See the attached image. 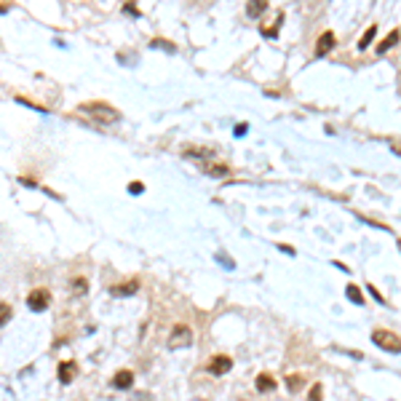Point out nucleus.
<instances>
[{
  "label": "nucleus",
  "mask_w": 401,
  "mask_h": 401,
  "mask_svg": "<svg viewBox=\"0 0 401 401\" xmlns=\"http://www.w3.org/2000/svg\"><path fill=\"white\" fill-rule=\"evenodd\" d=\"M81 110L91 118H99L102 123H115L121 113L113 107V104H104V102H89V104H81Z\"/></svg>",
  "instance_id": "f257e3e1"
},
{
  "label": "nucleus",
  "mask_w": 401,
  "mask_h": 401,
  "mask_svg": "<svg viewBox=\"0 0 401 401\" xmlns=\"http://www.w3.org/2000/svg\"><path fill=\"white\" fill-rule=\"evenodd\" d=\"M372 343L380 345L383 351H391V353H399V334L388 332V329H377L372 334Z\"/></svg>",
  "instance_id": "f03ea898"
},
{
  "label": "nucleus",
  "mask_w": 401,
  "mask_h": 401,
  "mask_svg": "<svg viewBox=\"0 0 401 401\" xmlns=\"http://www.w3.org/2000/svg\"><path fill=\"white\" fill-rule=\"evenodd\" d=\"M27 305H30V311H35V313L45 311V308L51 305V292L48 289H35V292H30L27 294Z\"/></svg>",
  "instance_id": "7ed1b4c3"
},
{
  "label": "nucleus",
  "mask_w": 401,
  "mask_h": 401,
  "mask_svg": "<svg viewBox=\"0 0 401 401\" xmlns=\"http://www.w3.org/2000/svg\"><path fill=\"white\" fill-rule=\"evenodd\" d=\"M169 345H172V348H187V345H193V332H190V326L177 324L174 332H172V337H169Z\"/></svg>",
  "instance_id": "20e7f679"
},
{
  "label": "nucleus",
  "mask_w": 401,
  "mask_h": 401,
  "mask_svg": "<svg viewBox=\"0 0 401 401\" xmlns=\"http://www.w3.org/2000/svg\"><path fill=\"white\" fill-rule=\"evenodd\" d=\"M230 369H233V358L230 356H214L209 361V372L212 374H227Z\"/></svg>",
  "instance_id": "39448f33"
},
{
  "label": "nucleus",
  "mask_w": 401,
  "mask_h": 401,
  "mask_svg": "<svg viewBox=\"0 0 401 401\" xmlns=\"http://www.w3.org/2000/svg\"><path fill=\"white\" fill-rule=\"evenodd\" d=\"M56 374H59V383L70 385L72 380H75V374H78V364H75V361H62Z\"/></svg>",
  "instance_id": "423d86ee"
},
{
  "label": "nucleus",
  "mask_w": 401,
  "mask_h": 401,
  "mask_svg": "<svg viewBox=\"0 0 401 401\" xmlns=\"http://www.w3.org/2000/svg\"><path fill=\"white\" fill-rule=\"evenodd\" d=\"M131 385H134V372L131 369H121L113 377V388H118V391H129Z\"/></svg>",
  "instance_id": "0eeeda50"
},
{
  "label": "nucleus",
  "mask_w": 401,
  "mask_h": 401,
  "mask_svg": "<svg viewBox=\"0 0 401 401\" xmlns=\"http://www.w3.org/2000/svg\"><path fill=\"white\" fill-rule=\"evenodd\" d=\"M332 48H334V32H324V35L318 38V43H315V56L329 54Z\"/></svg>",
  "instance_id": "6e6552de"
},
{
  "label": "nucleus",
  "mask_w": 401,
  "mask_h": 401,
  "mask_svg": "<svg viewBox=\"0 0 401 401\" xmlns=\"http://www.w3.org/2000/svg\"><path fill=\"white\" fill-rule=\"evenodd\" d=\"M254 385H257L260 393H270V391H275V380L270 377V374H257Z\"/></svg>",
  "instance_id": "1a4fd4ad"
},
{
  "label": "nucleus",
  "mask_w": 401,
  "mask_h": 401,
  "mask_svg": "<svg viewBox=\"0 0 401 401\" xmlns=\"http://www.w3.org/2000/svg\"><path fill=\"white\" fill-rule=\"evenodd\" d=\"M136 289H139V281H129V284H121V286H113V289H110V292H113L115 294V297H123V294H134L136 292Z\"/></svg>",
  "instance_id": "9d476101"
},
{
  "label": "nucleus",
  "mask_w": 401,
  "mask_h": 401,
  "mask_svg": "<svg viewBox=\"0 0 401 401\" xmlns=\"http://www.w3.org/2000/svg\"><path fill=\"white\" fill-rule=\"evenodd\" d=\"M374 35H377V24H372V27L366 30L364 35H361V41H358V48H361V51H366V48H369V45H372V41H374Z\"/></svg>",
  "instance_id": "9b49d317"
},
{
  "label": "nucleus",
  "mask_w": 401,
  "mask_h": 401,
  "mask_svg": "<svg viewBox=\"0 0 401 401\" xmlns=\"http://www.w3.org/2000/svg\"><path fill=\"white\" fill-rule=\"evenodd\" d=\"M345 294L351 297L353 305H364V294H361V289H358L356 284H348V286H345Z\"/></svg>",
  "instance_id": "f8f14e48"
},
{
  "label": "nucleus",
  "mask_w": 401,
  "mask_h": 401,
  "mask_svg": "<svg viewBox=\"0 0 401 401\" xmlns=\"http://www.w3.org/2000/svg\"><path fill=\"white\" fill-rule=\"evenodd\" d=\"M396 41H399V30H393L391 35H388L385 41H383V43L377 45V54H385L388 48H393V45H396Z\"/></svg>",
  "instance_id": "ddd939ff"
},
{
  "label": "nucleus",
  "mask_w": 401,
  "mask_h": 401,
  "mask_svg": "<svg viewBox=\"0 0 401 401\" xmlns=\"http://www.w3.org/2000/svg\"><path fill=\"white\" fill-rule=\"evenodd\" d=\"M11 315H14V311H11L8 302H0V326H5L11 321Z\"/></svg>",
  "instance_id": "4468645a"
},
{
  "label": "nucleus",
  "mask_w": 401,
  "mask_h": 401,
  "mask_svg": "<svg viewBox=\"0 0 401 401\" xmlns=\"http://www.w3.org/2000/svg\"><path fill=\"white\" fill-rule=\"evenodd\" d=\"M265 8H267L265 3L254 0V3H249V5H246V14H249V16H260V14H265Z\"/></svg>",
  "instance_id": "2eb2a0df"
},
{
  "label": "nucleus",
  "mask_w": 401,
  "mask_h": 401,
  "mask_svg": "<svg viewBox=\"0 0 401 401\" xmlns=\"http://www.w3.org/2000/svg\"><path fill=\"white\" fill-rule=\"evenodd\" d=\"M286 385H289V391L292 393H297L302 385H305V380L300 377V374H292V377H286Z\"/></svg>",
  "instance_id": "dca6fc26"
},
{
  "label": "nucleus",
  "mask_w": 401,
  "mask_h": 401,
  "mask_svg": "<svg viewBox=\"0 0 401 401\" xmlns=\"http://www.w3.org/2000/svg\"><path fill=\"white\" fill-rule=\"evenodd\" d=\"M206 174H212V177H225V174H227V166H222V163H209V166H206Z\"/></svg>",
  "instance_id": "f3484780"
},
{
  "label": "nucleus",
  "mask_w": 401,
  "mask_h": 401,
  "mask_svg": "<svg viewBox=\"0 0 401 401\" xmlns=\"http://www.w3.org/2000/svg\"><path fill=\"white\" fill-rule=\"evenodd\" d=\"M321 393H324V385L315 383V385L311 388V393H308V401H321Z\"/></svg>",
  "instance_id": "a211bd4d"
},
{
  "label": "nucleus",
  "mask_w": 401,
  "mask_h": 401,
  "mask_svg": "<svg viewBox=\"0 0 401 401\" xmlns=\"http://www.w3.org/2000/svg\"><path fill=\"white\" fill-rule=\"evenodd\" d=\"M72 286H75L78 294H83V292H86V278H75V281H72Z\"/></svg>",
  "instance_id": "6ab92c4d"
},
{
  "label": "nucleus",
  "mask_w": 401,
  "mask_h": 401,
  "mask_svg": "<svg viewBox=\"0 0 401 401\" xmlns=\"http://www.w3.org/2000/svg\"><path fill=\"white\" fill-rule=\"evenodd\" d=\"M142 190H144L142 182H131V185H129V193H131V195H134V193H142Z\"/></svg>",
  "instance_id": "aec40b11"
},
{
  "label": "nucleus",
  "mask_w": 401,
  "mask_h": 401,
  "mask_svg": "<svg viewBox=\"0 0 401 401\" xmlns=\"http://www.w3.org/2000/svg\"><path fill=\"white\" fill-rule=\"evenodd\" d=\"M246 131H249V126H246V123H238V126H235V136H244Z\"/></svg>",
  "instance_id": "412c9836"
},
{
  "label": "nucleus",
  "mask_w": 401,
  "mask_h": 401,
  "mask_svg": "<svg viewBox=\"0 0 401 401\" xmlns=\"http://www.w3.org/2000/svg\"><path fill=\"white\" fill-rule=\"evenodd\" d=\"M369 292L374 294V300H377V302H385V300H383V294H380V292H377V289H374V286H369Z\"/></svg>",
  "instance_id": "4be33fe9"
}]
</instances>
